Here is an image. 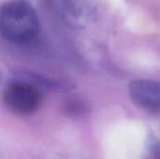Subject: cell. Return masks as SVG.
<instances>
[{"mask_svg":"<svg viewBox=\"0 0 160 159\" xmlns=\"http://www.w3.org/2000/svg\"><path fill=\"white\" fill-rule=\"evenodd\" d=\"M40 24L33 6L26 0H9L0 6V34L14 44H28L39 34Z\"/></svg>","mask_w":160,"mask_h":159,"instance_id":"obj_1","label":"cell"},{"mask_svg":"<svg viewBox=\"0 0 160 159\" xmlns=\"http://www.w3.org/2000/svg\"><path fill=\"white\" fill-rule=\"evenodd\" d=\"M148 153L152 159H160V140L155 137L148 140Z\"/></svg>","mask_w":160,"mask_h":159,"instance_id":"obj_4","label":"cell"},{"mask_svg":"<svg viewBox=\"0 0 160 159\" xmlns=\"http://www.w3.org/2000/svg\"><path fill=\"white\" fill-rule=\"evenodd\" d=\"M2 97L6 108L21 116L36 112L42 101L41 93L34 84L20 80L8 82Z\"/></svg>","mask_w":160,"mask_h":159,"instance_id":"obj_2","label":"cell"},{"mask_svg":"<svg viewBox=\"0 0 160 159\" xmlns=\"http://www.w3.org/2000/svg\"><path fill=\"white\" fill-rule=\"evenodd\" d=\"M129 96L139 107L152 112L160 111V82L135 80L129 83Z\"/></svg>","mask_w":160,"mask_h":159,"instance_id":"obj_3","label":"cell"}]
</instances>
